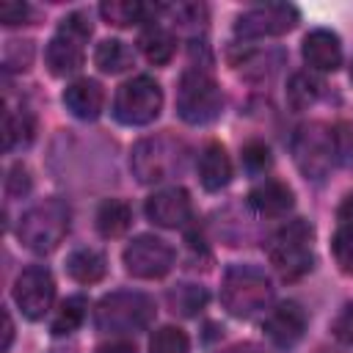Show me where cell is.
<instances>
[{"mask_svg": "<svg viewBox=\"0 0 353 353\" xmlns=\"http://www.w3.org/2000/svg\"><path fill=\"white\" fill-rule=\"evenodd\" d=\"M69 204L58 196L44 199L39 204H33L28 212H22L17 234L22 240L25 248H30L33 254H50L61 245V240L69 232Z\"/></svg>", "mask_w": 353, "mask_h": 353, "instance_id": "6da1fadb", "label": "cell"}, {"mask_svg": "<svg viewBox=\"0 0 353 353\" xmlns=\"http://www.w3.org/2000/svg\"><path fill=\"white\" fill-rule=\"evenodd\" d=\"M185 163H188V146L171 135L143 138L132 146V154H130L132 174L146 185L176 176L185 168Z\"/></svg>", "mask_w": 353, "mask_h": 353, "instance_id": "7a4b0ae2", "label": "cell"}, {"mask_svg": "<svg viewBox=\"0 0 353 353\" xmlns=\"http://www.w3.org/2000/svg\"><path fill=\"white\" fill-rule=\"evenodd\" d=\"M273 301L270 279L254 265H232L221 284V303L234 317H251Z\"/></svg>", "mask_w": 353, "mask_h": 353, "instance_id": "3957f363", "label": "cell"}, {"mask_svg": "<svg viewBox=\"0 0 353 353\" xmlns=\"http://www.w3.org/2000/svg\"><path fill=\"white\" fill-rule=\"evenodd\" d=\"M312 237H314V229L309 226V221L295 218V221L284 223V226L276 229V232L268 237V243H265V251H268L270 265H273L284 279H298V276H303V273L312 268V262H314Z\"/></svg>", "mask_w": 353, "mask_h": 353, "instance_id": "277c9868", "label": "cell"}, {"mask_svg": "<svg viewBox=\"0 0 353 353\" xmlns=\"http://www.w3.org/2000/svg\"><path fill=\"white\" fill-rule=\"evenodd\" d=\"M154 301L143 292H110L105 295L97 309H94V323L99 331L105 334H135L149 328V323L154 320Z\"/></svg>", "mask_w": 353, "mask_h": 353, "instance_id": "5b68a950", "label": "cell"}, {"mask_svg": "<svg viewBox=\"0 0 353 353\" xmlns=\"http://www.w3.org/2000/svg\"><path fill=\"white\" fill-rule=\"evenodd\" d=\"M221 108H223V94L207 72L190 69L182 74L176 88V113L182 121L207 124L221 113Z\"/></svg>", "mask_w": 353, "mask_h": 353, "instance_id": "8992f818", "label": "cell"}, {"mask_svg": "<svg viewBox=\"0 0 353 353\" xmlns=\"http://www.w3.org/2000/svg\"><path fill=\"white\" fill-rule=\"evenodd\" d=\"M292 160L306 179L320 182L334 163V132L323 121H306L292 135Z\"/></svg>", "mask_w": 353, "mask_h": 353, "instance_id": "52a82bcc", "label": "cell"}, {"mask_svg": "<svg viewBox=\"0 0 353 353\" xmlns=\"http://www.w3.org/2000/svg\"><path fill=\"white\" fill-rule=\"evenodd\" d=\"M163 110V88L157 85V80L138 74L132 80H127L124 85H119L116 99H113V116L127 124V127H143L149 121H154Z\"/></svg>", "mask_w": 353, "mask_h": 353, "instance_id": "ba28073f", "label": "cell"}, {"mask_svg": "<svg viewBox=\"0 0 353 353\" xmlns=\"http://www.w3.org/2000/svg\"><path fill=\"white\" fill-rule=\"evenodd\" d=\"M124 268L135 279H163L174 268V248L154 237V234H138L121 254Z\"/></svg>", "mask_w": 353, "mask_h": 353, "instance_id": "9c48e42d", "label": "cell"}, {"mask_svg": "<svg viewBox=\"0 0 353 353\" xmlns=\"http://www.w3.org/2000/svg\"><path fill=\"white\" fill-rule=\"evenodd\" d=\"M14 301L28 320H39L55 301V279L44 265L25 268L14 281Z\"/></svg>", "mask_w": 353, "mask_h": 353, "instance_id": "30bf717a", "label": "cell"}, {"mask_svg": "<svg viewBox=\"0 0 353 353\" xmlns=\"http://www.w3.org/2000/svg\"><path fill=\"white\" fill-rule=\"evenodd\" d=\"M298 22V8L290 3H268L256 6L237 17L234 33L243 39H270L292 30Z\"/></svg>", "mask_w": 353, "mask_h": 353, "instance_id": "8fae6325", "label": "cell"}, {"mask_svg": "<svg viewBox=\"0 0 353 353\" xmlns=\"http://www.w3.org/2000/svg\"><path fill=\"white\" fill-rule=\"evenodd\" d=\"M303 331H306V312H303L301 303H295V301L279 303V306L270 309V314L265 317V334H268V339H270L276 347H281V350L295 347V345L301 342Z\"/></svg>", "mask_w": 353, "mask_h": 353, "instance_id": "7c38bea8", "label": "cell"}, {"mask_svg": "<svg viewBox=\"0 0 353 353\" xmlns=\"http://www.w3.org/2000/svg\"><path fill=\"white\" fill-rule=\"evenodd\" d=\"M146 218L163 229H176L190 221V196L185 188H163L146 199Z\"/></svg>", "mask_w": 353, "mask_h": 353, "instance_id": "4fadbf2b", "label": "cell"}, {"mask_svg": "<svg viewBox=\"0 0 353 353\" xmlns=\"http://www.w3.org/2000/svg\"><path fill=\"white\" fill-rule=\"evenodd\" d=\"M301 52H303V61H306L312 69H317V72H334V69H339V63H342V44H339V36L331 33V30H325V28H317V30L306 33Z\"/></svg>", "mask_w": 353, "mask_h": 353, "instance_id": "5bb4252c", "label": "cell"}, {"mask_svg": "<svg viewBox=\"0 0 353 353\" xmlns=\"http://www.w3.org/2000/svg\"><path fill=\"white\" fill-rule=\"evenodd\" d=\"M63 105L66 110L74 116V119H83V121H94L102 108H105V91L97 80H88V77H80L74 83L66 85L63 91Z\"/></svg>", "mask_w": 353, "mask_h": 353, "instance_id": "9a60e30c", "label": "cell"}, {"mask_svg": "<svg viewBox=\"0 0 353 353\" xmlns=\"http://www.w3.org/2000/svg\"><path fill=\"white\" fill-rule=\"evenodd\" d=\"M83 44L66 33H58L50 39L47 50H44V61H47V69L55 74V77H66V74H74L80 66H83Z\"/></svg>", "mask_w": 353, "mask_h": 353, "instance_id": "2e32d148", "label": "cell"}, {"mask_svg": "<svg viewBox=\"0 0 353 353\" xmlns=\"http://www.w3.org/2000/svg\"><path fill=\"white\" fill-rule=\"evenodd\" d=\"M248 204L265 218H281L292 210V190L279 179H265L248 193Z\"/></svg>", "mask_w": 353, "mask_h": 353, "instance_id": "e0dca14e", "label": "cell"}, {"mask_svg": "<svg viewBox=\"0 0 353 353\" xmlns=\"http://www.w3.org/2000/svg\"><path fill=\"white\" fill-rule=\"evenodd\" d=\"M331 251L342 273H353V193H347L336 210V229L331 237Z\"/></svg>", "mask_w": 353, "mask_h": 353, "instance_id": "ac0fdd59", "label": "cell"}, {"mask_svg": "<svg viewBox=\"0 0 353 353\" xmlns=\"http://www.w3.org/2000/svg\"><path fill=\"white\" fill-rule=\"evenodd\" d=\"M199 179L207 190H221L232 179V160L221 143H207L199 154Z\"/></svg>", "mask_w": 353, "mask_h": 353, "instance_id": "d6986e66", "label": "cell"}, {"mask_svg": "<svg viewBox=\"0 0 353 353\" xmlns=\"http://www.w3.org/2000/svg\"><path fill=\"white\" fill-rule=\"evenodd\" d=\"M138 47H141V52L146 55L149 63L163 66V63H168V61L174 58L176 39H174V33L165 30L163 25H154V22H152V25L143 28V33L138 36Z\"/></svg>", "mask_w": 353, "mask_h": 353, "instance_id": "ffe728a7", "label": "cell"}, {"mask_svg": "<svg viewBox=\"0 0 353 353\" xmlns=\"http://www.w3.org/2000/svg\"><path fill=\"white\" fill-rule=\"evenodd\" d=\"M105 268H108L105 256H102L99 251H94V248H77V251H72V254L66 256V270H69V276H72L74 281H80V284H94V281H99V279L105 276Z\"/></svg>", "mask_w": 353, "mask_h": 353, "instance_id": "44dd1931", "label": "cell"}, {"mask_svg": "<svg viewBox=\"0 0 353 353\" xmlns=\"http://www.w3.org/2000/svg\"><path fill=\"white\" fill-rule=\"evenodd\" d=\"M132 223V210L127 201L119 199H105L97 210V229L102 237H119L130 229Z\"/></svg>", "mask_w": 353, "mask_h": 353, "instance_id": "7402d4cb", "label": "cell"}, {"mask_svg": "<svg viewBox=\"0 0 353 353\" xmlns=\"http://www.w3.org/2000/svg\"><path fill=\"white\" fill-rule=\"evenodd\" d=\"M99 14L108 25L130 28V25H138L149 17V6H143L141 0H105L99 6Z\"/></svg>", "mask_w": 353, "mask_h": 353, "instance_id": "603a6c76", "label": "cell"}, {"mask_svg": "<svg viewBox=\"0 0 353 353\" xmlns=\"http://www.w3.org/2000/svg\"><path fill=\"white\" fill-rule=\"evenodd\" d=\"M207 290L199 287V284H176L168 290L165 301H168V309L179 317H193L199 314L204 306H207Z\"/></svg>", "mask_w": 353, "mask_h": 353, "instance_id": "cb8c5ba5", "label": "cell"}, {"mask_svg": "<svg viewBox=\"0 0 353 353\" xmlns=\"http://www.w3.org/2000/svg\"><path fill=\"white\" fill-rule=\"evenodd\" d=\"M94 63L105 74H119L132 66V50L121 39H105L94 52Z\"/></svg>", "mask_w": 353, "mask_h": 353, "instance_id": "d4e9b609", "label": "cell"}, {"mask_svg": "<svg viewBox=\"0 0 353 353\" xmlns=\"http://www.w3.org/2000/svg\"><path fill=\"white\" fill-rule=\"evenodd\" d=\"M323 94V80L309 74V72H298L290 77L287 85V102L292 110H306L309 105L317 102V97Z\"/></svg>", "mask_w": 353, "mask_h": 353, "instance_id": "484cf974", "label": "cell"}, {"mask_svg": "<svg viewBox=\"0 0 353 353\" xmlns=\"http://www.w3.org/2000/svg\"><path fill=\"white\" fill-rule=\"evenodd\" d=\"M33 130H36V121L28 110H19V113H6V121H3V146L6 149H14V146H25L33 141Z\"/></svg>", "mask_w": 353, "mask_h": 353, "instance_id": "4316f807", "label": "cell"}, {"mask_svg": "<svg viewBox=\"0 0 353 353\" xmlns=\"http://www.w3.org/2000/svg\"><path fill=\"white\" fill-rule=\"evenodd\" d=\"M85 309H88V301L83 295H72L61 303L55 320H52V334L55 336H63V334H72L80 328V323L85 320Z\"/></svg>", "mask_w": 353, "mask_h": 353, "instance_id": "83f0119b", "label": "cell"}, {"mask_svg": "<svg viewBox=\"0 0 353 353\" xmlns=\"http://www.w3.org/2000/svg\"><path fill=\"white\" fill-rule=\"evenodd\" d=\"M234 66L245 77H270L281 66V52H245L234 61Z\"/></svg>", "mask_w": 353, "mask_h": 353, "instance_id": "f1b7e54d", "label": "cell"}, {"mask_svg": "<svg viewBox=\"0 0 353 353\" xmlns=\"http://www.w3.org/2000/svg\"><path fill=\"white\" fill-rule=\"evenodd\" d=\"M149 353H190V339L176 325H163L149 339Z\"/></svg>", "mask_w": 353, "mask_h": 353, "instance_id": "f546056e", "label": "cell"}, {"mask_svg": "<svg viewBox=\"0 0 353 353\" xmlns=\"http://www.w3.org/2000/svg\"><path fill=\"white\" fill-rule=\"evenodd\" d=\"M334 132V160L345 168L353 165V124L339 121L336 127H331Z\"/></svg>", "mask_w": 353, "mask_h": 353, "instance_id": "4dcf8cb0", "label": "cell"}, {"mask_svg": "<svg viewBox=\"0 0 353 353\" xmlns=\"http://www.w3.org/2000/svg\"><path fill=\"white\" fill-rule=\"evenodd\" d=\"M243 163H245L248 171H256L259 174V171H265L270 165V149L265 143L251 141V143L243 146Z\"/></svg>", "mask_w": 353, "mask_h": 353, "instance_id": "1f68e13d", "label": "cell"}, {"mask_svg": "<svg viewBox=\"0 0 353 353\" xmlns=\"http://www.w3.org/2000/svg\"><path fill=\"white\" fill-rule=\"evenodd\" d=\"M61 33H66V36H72V39H77V41H85V39L91 36V22H88L85 14L74 11V14L63 17V22H61Z\"/></svg>", "mask_w": 353, "mask_h": 353, "instance_id": "d6a6232c", "label": "cell"}, {"mask_svg": "<svg viewBox=\"0 0 353 353\" xmlns=\"http://www.w3.org/2000/svg\"><path fill=\"white\" fill-rule=\"evenodd\" d=\"M331 331H334V336H336L342 345L353 347V306H345V309L334 317Z\"/></svg>", "mask_w": 353, "mask_h": 353, "instance_id": "836d02e7", "label": "cell"}, {"mask_svg": "<svg viewBox=\"0 0 353 353\" xmlns=\"http://www.w3.org/2000/svg\"><path fill=\"white\" fill-rule=\"evenodd\" d=\"M28 17H30L28 3H17V0H3L0 3V22L3 25H22Z\"/></svg>", "mask_w": 353, "mask_h": 353, "instance_id": "e575fe53", "label": "cell"}, {"mask_svg": "<svg viewBox=\"0 0 353 353\" xmlns=\"http://www.w3.org/2000/svg\"><path fill=\"white\" fill-rule=\"evenodd\" d=\"M171 11H174V19H179L182 28H188V25H204V19H207V8L204 6H196V3H182V6H176Z\"/></svg>", "mask_w": 353, "mask_h": 353, "instance_id": "d590c367", "label": "cell"}, {"mask_svg": "<svg viewBox=\"0 0 353 353\" xmlns=\"http://www.w3.org/2000/svg\"><path fill=\"white\" fill-rule=\"evenodd\" d=\"M6 190L8 196H25L30 190V174L22 163H17L11 171H8V179H6Z\"/></svg>", "mask_w": 353, "mask_h": 353, "instance_id": "8d00e7d4", "label": "cell"}, {"mask_svg": "<svg viewBox=\"0 0 353 353\" xmlns=\"http://www.w3.org/2000/svg\"><path fill=\"white\" fill-rule=\"evenodd\" d=\"M97 353H135V345L127 342V339H113V342H105L97 347Z\"/></svg>", "mask_w": 353, "mask_h": 353, "instance_id": "74e56055", "label": "cell"}, {"mask_svg": "<svg viewBox=\"0 0 353 353\" xmlns=\"http://www.w3.org/2000/svg\"><path fill=\"white\" fill-rule=\"evenodd\" d=\"M218 353H265V347L254 345V342H240V345H232V347H223Z\"/></svg>", "mask_w": 353, "mask_h": 353, "instance_id": "f35d334b", "label": "cell"}, {"mask_svg": "<svg viewBox=\"0 0 353 353\" xmlns=\"http://www.w3.org/2000/svg\"><path fill=\"white\" fill-rule=\"evenodd\" d=\"M11 339H14V323H11V314L3 312V350L11 347Z\"/></svg>", "mask_w": 353, "mask_h": 353, "instance_id": "ab89813d", "label": "cell"}, {"mask_svg": "<svg viewBox=\"0 0 353 353\" xmlns=\"http://www.w3.org/2000/svg\"><path fill=\"white\" fill-rule=\"evenodd\" d=\"M320 353H336V350H320Z\"/></svg>", "mask_w": 353, "mask_h": 353, "instance_id": "60d3db41", "label": "cell"}, {"mask_svg": "<svg viewBox=\"0 0 353 353\" xmlns=\"http://www.w3.org/2000/svg\"><path fill=\"white\" fill-rule=\"evenodd\" d=\"M350 80H353V66H350Z\"/></svg>", "mask_w": 353, "mask_h": 353, "instance_id": "b9f144b4", "label": "cell"}]
</instances>
